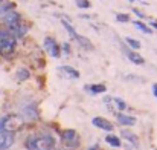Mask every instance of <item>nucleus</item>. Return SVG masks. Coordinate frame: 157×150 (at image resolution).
I'll use <instances>...</instances> for the list:
<instances>
[{
	"label": "nucleus",
	"instance_id": "nucleus-1",
	"mask_svg": "<svg viewBox=\"0 0 157 150\" xmlns=\"http://www.w3.org/2000/svg\"><path fill=\"white\" fill-rule=\"evenodd\" d=\"M28 150H52L55 147V140L51 135H38L31 136L26 141Z\"/></svg>",
	"mask_w": 157,
	"mask_h": 150
},
{
	"label": "nucleus",
	"instance_id": "nucleus-2",
	"mask_svg": "<svg viewBox=\"0 0 157 150\" xmlns=\"http://www.w3.org/2000/svg\"><path fill=\"white\" fill-rule=\"evenodd\" d=\"M23 118L20 115H6L3 120H0V132L12 133L23 127Z\"/></svg>",
	"mask_w": 157,
	"mask_h": 150
},
{
	"label": "nucleus",
	"instance_id": "nucleus-3",
	"mask_svg": "<svg viewBox=\"0 0 157 150\" xmlns=\"http://www.w3.org/2000/svg\"><path fill=\"white\" fill-rule=\"evenodd\" d=\"M15 39L8 31H0V54L8 57L15 49Z\"/></svg>",
	"mask_w": 157,
	"mask_h": 150
},
{
	"label": "nucleus",
	"instance_id": "nucleus-4",
	"mask_svg": "<svg viewBox=\"0 0 157 150\" xmlns=\"http://www.w3.org/2000/svg\"><path fill=\"white\" fill-rule=\"evenodd\" d=\"M61 140H63V143L67 147H78L79 146V135L75 130H72V129L64 130L61 133Z\"/></svg>",
	"mask_w": 157,
	"mask_h": 150
},
{
	"label": "nucleus",
	"instance_id": "nucleus-5",
	"mask_svg": "<svg viewBox=\"0 0 157 150\" xmlns=\"http://www.w3.org/2000/svg\"><path fill=\"white\" fill-rule=\"evenodd\" d=\"M3 22L8 25V28H9V29H14L17 25H20V23H21V17H20V14H18V12L11 11V12H6V14L3 15Z\"/></svg>",
	"mask_w": 157,
	"mask_h": 150
},
{
	"label": "nucleus",
	"instance_id": "nucleus-6",
	"mask_svg": "<svg viewBox=\"0 0 157 150\" xmlns=\"http://www.w3.org/2000/svg\"><path fill=\"white\" fill-rule=\"evenodd\" d=\"M12 144H14V136H12V133L0 132V150L9 149Z\"/></svg>",
	"mask_w": 157,
	"mask_h": 150
},
{
	"label": "nucleus",
	"instance_id": "nucleus-7",
	"mask_svg": "<svg viewBox=\"0 0 157 150\" xmlns=\"http://www.w3.org/2000/svg\"><path fill=\"white\" fill-rule=\"evenodd\" d=\"M44 48L51 52V55L52 57H59V48H58V45H56V42L53 40L52 37H46L44 39Z\"/></svg>",
	"mask_w": 157,
	"mask_h": 150
},
{
	"label": "nucleus",
	"instance_id": "nucleus-8",
	"mask_svg": "<svg viewBox=\"0 0 157 150\" xmlns=\"http://www.w3.org/2000/svg\"><path fill=\"white\" fill-rule=\"evenodd\" d=\"M92 123H93V126H96V127H99V129H102V130H107V132H111V130H113V124H111L108 120L102 118V116L93 118Z\"/></svg>",
	"mask_w": 157,
	"mask_h": 150
},
{
	"label": "nucleus",
	"instance_id": "nucleus-9",
	"mask_svg": "<svg viewBox=\"0 0 157 150\" xmlns=\"http://www.w3.org/2000/svg\"><path fill=\"white\" fill-rule=\"evenodd\" d=\"M117 123L124 124V126H134L136 124V118L130 116V115H124V113H117Z\"/></svg>",
	"mask_w": 157,
	"mask_h": 150
},
{
	"label": "nucleus",
	"instance_id": "nucleus-10",
	"mask_svg": "<svg viewBox=\"0 0 157 150\" xmlns=\"http://www.w3.org/2000/svg\"><path fill=\"white\" fill-rule=\"evenodd\" d=\"M86 91H89L90 94H104L107 92V87L104 84H90V86H86Z\"/></svg>",
	"mask_w": 157,
	"mask_h": 150
},
{
	"label": "nucleus",
	"instance_id": "nucleus-11",
	"mask_svg": "<svg viewBox=\"0 0 157 150\" xmlns=\"http://www.w3.org/2000/svg\"><path fill=\"white\" fill-rule=\"evenodd\" d=\"M59 71L64 72V74H66L67 77H70V78H79V72L75 71L73 67H69V66H59Z\"/></svg>",
	"mask_w": 157,
	"mask_h": 150
},
{
	"label": "nucleus",
	"instance_id": "nucleus-12",
	"mask_svg": "<svg viewBox=\"0 0 157 150\" xmlns=\"http://www.w3.org/2000/svg\"><path fill=\"white\" fill-rule=\"evenodd\" d=\"M61 23L64 25V28L67 29V32H69V34H70V35H72V37H73L75 40H76V39L79 37V34H78V32L75 31V28H73V26H72V25H70V23H69V22L66 20V18H63V20H61Z\"/></svg>",
	"mask_w": 157,
	"mask_h": 150
},
{
	"label": "nucleus",
	"instance_id": "nucleus-13",
	"mask_svg": "<svg viewBox=\"0 0 157 150\" xmlns=\"http://www.w3.org/2000/svg\"><path fill=\"white\" fill-rule=\"evenodd\" d=\"M127 57H128V60L133 61L134 64H144V58H142V55H139L137 52H128Z\"/></svg>",
	"mask_w": 157,
	"mask_h": 150
},
{
	"label": "nucleus",
	"instance_id": "nucleus-14",
	"mask_svg": "<svg viewBox=\"0 0 157 150\" xmlns=\"http://www.w3.org/2000/svg\"><path fill=\"white\" fill-rule=\"evenodd\" d=\"M29 75H31L29 71L25 69V67H20V69L17 71V80H18V81H25V80H28Z\"/></svg>",
	"mask_w": 157,
	"mask_h": 150
},
{
	"label": "nucleus",
	"instance_id": "nucleus-15",
	"mask_svg": "<svg viewBox=\"0 0 157 150\" xmlns=\"http://www.w3.org/2000/svg\"><path fill=\"white\" fill-rule=\"evenodd\" d=\"M122 136H124V138H127L128 141H131L134 146H137V144H139V140H137V136H136L134 133L128 132V130H122Z\"/></svg>",
	"mask_w": 157,
	"mask_h": 150
},
{
	"label": "nucleus",
	"instance_id": "nucleus-16",
	"mask_svg": "<svg viewBox=\"0 0 157 150\" xmlns=\"http://www.w3.org/2000/svg\"><path fill=\"white\" fill-rule=\"evenodd\" d=\"M105 141H107L110 146H113V147H119V146H121L119 138H117V136H114V135H108V136L105 138Z\"/></svg>",
	"mask_w": 157,
	"mask_h": 150
},
{
	"label": "nucleus",
	"instance_id": "nucleus-17",
	"mask_svg": "<svg viewBox=\"0 0 157 150\" xmlns=\"http://www.w3.org/2000/svg\"><path fill=\"white\" fill-rule=\"evenodd\" d=\"M125 42H127V45H128L130 48H133V49H140V42H137V40L131 39V37H127Z\"/></svg>",
	"mask_w": 157,
	"mask_h": 150
},
{
	"label": "nucleus",
	"instance_id": "nucleus-18",
	"mask_svg": "<svg viewBox=\"0 0 157 150\" xmlns=\"http://www.w3.org/2000/svg\"><path fill=\"white\" fill-rule=\"evenodd\" d=\"M134 25H136V28H139V29H140L142 32H145V34H151V32H153V31H151L147 25H144L142 22H134Z\"/></svg>",
	"mask_w": 157,
	"mask_h": 150
},
{
	"label": "nucleus",
	"instance_id": "nucleus-19",
	"mask_svg": "<svg viewBox=\"0 0 157 150\" xmlns=\"http://www.w3.org/2000/svg\"><path fill=\"white\" fill-rule=\"evenodd\" d=\"M113 101H114V104H116V107H117L119 110H124V109H127V104L121 100V98H113Z\"/></svg>",
	"mask_w": 157,
	"mask_h": 150
},
{
	"label": "nucleus",
	"instance_id": "nucleus-20",
	"mask_svg": "<svg viewBox=\"0 0 157 150\" xmlns=\"http://www.w3.org/2000/svg\"><path fill=\"white\" fill-rule=\"evenodd\" d=\"M76 5H78V8H82V9L90 8V2L89 0H76Z\"/></svg>",
	"mask_w": 157,
	"mask_h": 150
},
{
	"label": "nucleus",
	"instance_id": "nucleus-21",
	"mask_svg": "<svg viewBox=\"0 0 157 150\" xmlns=\"http://www.w3.org/2000/svg\"><path fill=\"white\" fill-rule=\"evenodd\" d=\"M116 20L117 22H128L130 20V15H127V14H116Z\"/></svg>",
	"mask_w": 157,
	"mask_h": 150
},
{
	"label": "nucleus",
	"instance_id": "nucleus-22",
	"mask_svg": "<svg viewBox=\"0 0 157 150\" xmlns=\"http://www.w3.org/2000/svg\"><path fill=\"white\" fill-rule=\"evenodd\" d=\"M12 8H14V3L8 2V3H5L3 6H0V14H3L5 11H8V9H12Z\"/></svg>",
	"mask_w": 157,
	"mask_h": 150
},
{
	"label": "nucleus",
	"instance_id": "nucleus-23",
	"mask_svg": "<svg viewBox=\"0 0 157 150\" xmlns=\"http://www.w3.org/2000/svg\"><path fill=\"white\" fill-rule=\"evenodd\" d=\"M153 94H154V97L157 98V83H154V84H153Z\"/></svg>",
	"mask_w": 157,
	"mask_h": 150
},
{
	"label": "nucleus",
	"instance_id": "nucleus-24",
	"mask_svg": "<svg viewBox=\"0 0 157 150\" xmlns=\"http://www.w3.org/2000/svg\"><path fill=\"white\" fill-rule=\"evenodd\" d=\"M134 12H136V14H137V15H139L140 18H144V14H142V12H140L139 9H134Z\"/></svg>",
	"mask_w": 157,
	"mask_h": 150
},
{
	"label": "nucleus",
	"instance_id": "nucleus-25",
	"mask_svg": "<svg viewBox=\"0 0 157 150\" xmlns=\"http://www.w3.org/2000/svg\"><path fill=\"white\" fill-rule=\"evenodd\" d=\"M64 51H66V52H70V46H69V45H64Z\"/></svg>",
	"mask_w": 157,
	"mask_h": 150
},
{
	"label": "nucleus",
	"instance_id": "nucleus-26",
	"mask_svg": "<svg viewBox=\"0 0 157 150\" xmlns=\"http://www.w3.org/2000/svg\"><path fill=\"white\" fill-rule=\"evenodd\" d=\"M151 26H153L154 29H157V22H151Z\"/></svg>",
	"mask_w": 157,
	"mask_h": 150
},
{
	"label": "nucleus",
	"instance_id": "nucleus-27",
	"mask_svg": "<svg viewBox=\"0 0 157 150\" xmlns=\"http://www.w3.org/2000/svg\"><path fill=\"white\" fill-rule=\"evenodd\" d=\"M128 2H136V0H128Z\"/></svg>",
	"mask_w": 157,
	"mask_h": 150
}]
</instances>
